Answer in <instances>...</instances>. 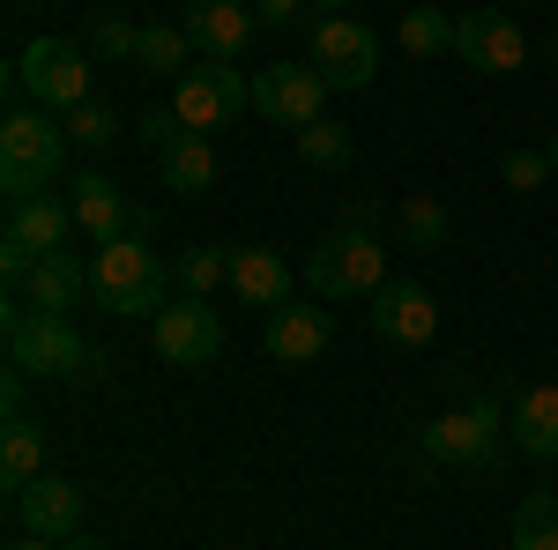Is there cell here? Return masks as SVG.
Instances as JSON below:
<instances>
[{"label":"cell","instance_id":"cell-1","mask_svg":"<svg viewBox=\"0 0 558 550\" xmlns=\"http://www.w3.org/2000/svg\"><path fill=\"white\" fill-rule=\"evenodd\" d=\"M8 365L31 380H75V387H97L112 372V357H97L68 313H15V305H8Z\"/></svg>","mask_w":558,"mask_h":550},{"label":"cell","instance_id":"cell-2","mask_svg":"<svg viewBox=\"0 0 558 550\" xmlns=\"http://www.w3.org/2000/svg\"><path fill=\"white\" fill-rule=\"evenodd\" d=\"M165 283H179V276L157 260V246H149L142 231H128V239H112V246L89 254V297H97L105 313H120V320H157V313L172 305Z\"/></svg>","mask_w":558,"mask_h":550},{"label":"cell","instance_id":"cell-3","mask_svg":"<svg viewBox=\"0 0 558 550\" xmlns=\"http://www.w3.org/2000/svg\"><path fill=\"white\" fill-rule=\"evenodd\" d=\"M68 120L60 112H45V105H8V120H0V186H8V201H31L45 194L60 171H68Z\"/></svg>","mask_w":558,"mask_h":550},{"label":"cell","instance_id":"cell-4","mask_svg":"<svg viewBox=\"0 0 558 550\" xmlns=\"http://www.w3.org/2000/svg\"><path fill=\"white\" fill-rule=\"evenodd\" d=\"M373 216L380 209H350L343 231H328L313 254H305V283L328 297H373L387 283V246H380V231H373Z\"/></svg>","mask_w":558,"mask_h":550},{"label":"cell","instance_id":"cell-5","mask_svg":"<svg viewBox=\"0 0 558 550\" xmlns=\"http://www.w3.org/2000/svg\"><path fill=\"white\" fill-rule=\"evenodd\" d=\"M8 83L15 89H31L45 112H75V105H89L97 97V75H89V52L75 38H31L23 45V60L8 68Z\"/></svg>","mask_w":558,"mask_h":550},{"label":"cell","instance_id":"cell-6","mask_svg":"<svg viewBox=\"0 0 558 550\" xmlns=\"http://www.w3.org/2000/svg\"><path fill=\"white\" fill-rule=\"evenodd\" d=\"M172 112L194 134H216V127H231L239 112H254V83H246L231 60H194L172 83Z\"/></svg>","mask_w":558,"mask_h":550},{"label":"cell","instance_id":"cell-7","mask_svg":"<svg viewBox=\"0 0 558 550\" xmlns=\"http://www.w3.org/2000/svg\"><path fill=\"white\" fill-rule=\"evenodd\" d=\"M328 97H336V89H328V75H320L313 60H276V68H260V75H254V120L299 134V127L320 120Z\"/></svg>","mask_w":558,"mask_h":550},{"label":"cell","instance_id":"cell-8","mask_svg":"<svg viewBox=\"0 0 558 550\" xmlns=\"http://www.w3.org/2000/svg\"><path fill=\"white\" fill-rule=\"evenodd\" d=\"M499 424H507V410L484 394V402H462V410H447V417H432L425 431H417V454L439 468H462V462H492L499 454Z\"/></svg>","mask_w":558,"mask_h":550},{"label":"cell","instance_id":"cell-9","mask_svg":"<svg viewBox=\"0 0 558 550\" xmlns=\"http://www.w3.org/2000/svg\"><path fill=\"white\" fill-rule=\"evenodd\" d=\"M305 60L328 75V89H365L380 75V38L357 15H320L313 38H305Z\"/></svg>","mask_w":558,"mask_h":550},{"label":"cell","instance_id":"cell-10","mask_svg":"<svg viewBox=\"0 0 558 550\" xmlns=\"http://www.w3.org/2000/svg\"><path fill=\"white\" fill-rule=\"evenodd\" d=\"M149 342H157V357H165V365L202 372L216 350H223V320H216L209 297H172V305L149 320Z\"/></svg>","mask_w":558,"mask_h":550},{"label":"cell","instance_id":"cell-11","mask_svg":"<svg viewBox=\"0 0 558 550\" xmlns=\"http://www.w3.org/2000/svg\"><path fill=\"white\" fill-rule=\"evenodd\" d=\"M365 313H373V335L387 350H425L439 335V305H432L425 283H410V276H387L380 291L365 297Z\"/></svg>","mask_w":558,"mask_h":550},{"label":"cell","instance_id":"cell-12","mask_svg":"<svg viewBox=\"0 0 558 550\" xmlns=\"http://www.w3.org/2000/svg\"><path fill=\"white\" fill-rule=\"evenodd\" d=\"M454 52H462V68H476V75H514V68H529V38H521L514 15H499V8L454 15Z\"/></svg>","mask_w":558,"mask_h":550},{"label":"cell","instance_id":"cell-13","mask_svg":"<svg viewBox=\"0 0 558 550\" xmlns=\"http://www.w3.org/2000/svg\"><path fill=\"white\" fill-rule=\"evenodd\" d=\"M8 506H15V528L38 536V543H68V536H83V491H75L68 476H52V468H45L31 491H15Z\"/></svg>","mask_w":558,"mask_h":550},{"label":"cell","instance_id":"cell-14","mask_svg":"<svg viewBox=\"0 0 558 550\" xmlns=\"http://www.w3.org/2000/svg\"><path fill=\"white\" fill-rule=\"evenodd\" d=\"M328 335H336L328 305H276L268 328H260V350H268L276 365H313V357L328 350Z\"/></svg>","mask_w":558,"mask_h":550},{"label":"cell","instance_id":"cell-15","mask_svg":"<svg viewBox=\"0 0 558 550\" xmlns=\"http://www.w3.org/2000/svg\"><path fill=\"white\" fill-rule=\"evenodd\" d=\"M179 23H186V38L202 45L209 60H239V52L254 45V30H260L246 0H186V15H179Z\"/></svg>","mask_w":558,"mask_h":550},{"label":"cell","instance_id":"cell-16","mask_svg":"<svg viewBox=\"0 0 558 550\" xmlns=\"http://www.w3.org/2000/svg\"><path fill=\"white\" fill-rule=\"evenodd\" d=\"M68 209H75V223H83L97 246H112V239L134 231V201L105 179V171H75V201H68Z\"/></svg>","mask_w":558,"mask_h":550},{"label":"cell","instance_id":"cell-17","mask_svg":"<svg viewBox=\"0 0 558 550\" xmlns=\"http://www.w3.org/2000/svg\"><path fill=\"white\" fill-rule=\"evenodd\" d=\"M291 268H283V254L276 246H239L231 254V291L246 297V305H260V313H276V305H291Z\"/></svg>","mask_w":558,"mask_h":550},{"label":"cell","instance_id":"cell-18","mask_svg":"<svg viewBox=\"0 0 558 550\" xmlns=\"http://www.w3.org/2000/svg\"><path fill=\"white\" fill-rule=\"evenodd\" d=\"M23 297H31V313H75L89 297V260L75 254H45L31 276H23Z\"/></svg>","mask_w":558,"mask_h":550},{"label":"cell","instance_id":"cell-19","mask_svg":"<svg viewBox=\"0 0 558 550\" xmlns=\"http://www.w3.org/2000/svg\"><path fill=\"white\" fill-rule=\"evenodd\" d=\"M68 231H83V223H75V209H60L52 194H31V201L8 209V239H23L38 260L45 254H68Z\"/></svg>","mask_w":558,"mask_h":550},{"label":"cell","instance_id":"cell-20","mask_svg":"<svg viewBox=\"0 0 558 550\" xmlns=\"http://www.w3.org/2000/svg\"><path fill=\"white\" fill-rule=\"evenodd\" d=\"M507 424H514V447L529 462H558V387H529L507 410Z\"/></svg>","mask_w":558,"mask_h":550},{"label":"cell","instance_id":"cell-21","mask_svg":"<svg viewBox=\"0 0 558 550\" xmlns=\"http://www.w3.org/2000/svg\"><path fill=\"white\" fill-rule=\"evenodd\" d=\"M157 164H165V186H172V194H209L216 186V142L209 134H179Z\"/></svg>","mask_w":558,"mask_h":550},{"label":"cell","instance_id":"cell-22","mask_svg":"<svg viewBox=\"0 0 558 550\" xmlns=\"http://www.w3.org/2000/svg\"><path fill=\"white\" fill-rule=\"evenodd\" d=\"M38 476H45V431L23 417V424H8V439H0V484H8V499H15V491H31Z\"/></svg>","mask_w":558,"mask_h":550},{"label":"cell","instance_id":"cell-23","mask_svg":"<svg viewBox=\"0 0 558 550\" xmlns=\"http://www.w3.org/2000/svg\"><path fill=\"white\" fill-rule=\"evenodd\" d=\"M186 23H149V30H142V45H134V68H142V75H186V68H194V60H186Z\"/></svg>","mask_w":558,"mask_h":550},{"label":"cell","instance_id":"cell-24","mask_svg":"<svg viewBox=\"0 0 558 550\" xmlns=\"http://www.w3.org/2000/svg\"><path fill=\"white\" fill-rule=\"evenodd\" d=\"M514 550H558V491H529L514 506Z\"/></svg>","mask_w":558,"mask_h":550},{"label":"cell","instance_id":"cell-25","mask_svg":"<svg viewBox=\"0 0 558 550\" xmlns=\"http://www.w3.org/2000/svg\"><path fill=\"white\" fill-rule=\"evenodd\" d=\"M402 52H417V60L454 52V15H439V8H410V15H402Z\"/></svg>","mask_w":558,"mask_h":550},{"label":"cell","instance_id":"cell-26","mask_svg":"<svg viewBox=\"0 0 558 550\" xmlns=\"http://www.w3.org/2000/svg\"><path fill=\"white\" fill-rule=\"evenodd\" d=\"M299 157L313 171H343L350 164V127H336V120H313V127H299Z\"/></svg>","mask_w":558,"mask_h":550},{"label":"cell","instance_id":"cell-27","mask_svg":"<svg viewBox=\"0 0 558 550\" xmlns=\"http://www.w3.org/2000/svg\"><path fill=\"white\" fill-rule=\"evenodd\" d=\"M395 231H402V246L432 254V246L447 239V209H439V201H402V209H395Z\"/></svg>","mask_w":558,"mask_h":550},{"label":"cell","instance_id":"cell-28","mask_svg":"<svg viewBox=\"0 0 558 550\" xmlns=\"http://www.w3.org/2000/svg\"><path fill=\"white\" fill-rule=\"evenodd\" d=\"M112 134H120V112H112L105 97H89V105L68 112V142H75V149H105Z\"/></svg>","mask_w":558,"mask_h":550},{"label":"cell","instance_id":"cell-29","mask_svg":"<svg viewBox=\"0 0 558 550\" xmlns=\"http://www.w3.org/2000/svg\"><path fill=\"white\" fill-rule=\"evenodd\" d=\"M179 276V291L186 297H202V291H216V283H231V254H216V246H194V254L172 268Z\"/></svg>","mask_w":558,"mask_h":550},{"label":"cell","instance_id":"cell-30","mask_svg":"<svg viewBox=\"0 0 558 550\" xmlns=\"http://www.w3.org/2000/svg\"><path fill=\"white\" fill-rule=\"evenodd\" d=\"M134 45H142V30L120 23V15H97L89 23V52H105V60H134Z\"/></svg>","mask_w":558,"mask_h":550},{"label":"cell","instance_id":"cell-31","mask_svg":"<svg viewBox=\"0 0 558 550\" xmlns=\"http://www.w3.org/2000/svg\"><path fill=\"white\" fill-rule=\"evenodd\" d=\"M179 134H194V127H186V120H179V112H172V97H165V105H149V112H142V142H149V149H157V157H165V149H172Z\"/></svg>","mask_w":558,"mask_h":550},{"label":"cell","instance_id":"cell-32","mask_svg":"<svg viewBox=\"0 0 558 550\" xmlns=\"http://www.w3.org/2000/svg\"><path fill=\"white\" fill-rule=\"evenodd\" d=\"M499 179H507L514 194H529V186H544V179H551V157H544V149H514V157L499 164Z\"/></svg>","mask_w":558,"mask_h":550},{"label":"cell","instance_id":"cell-33","mask_svg":"<svg viewBox=\"0 0 558 550\" xmlns=\"http://www.w3.org/2000/svg\"><path fill=\"white\" fill-rule=\"evenodd\" d=\"M254 8L260 30H283V23H299V8H313V0H246Z\"/></svg>","mask_w":558,"mask_h":550},{"label":"cell","instance_id":"cell-34","mask_svg":"<svg viewBox=\"0 0 558 550\" xmlns=\"http://www.w3.org/2000/svg\"><path fill=\"white\" fill-rule=\"evenodd\" d=\"M23 380H31V372H15V365H8V380H0V410H8V424H23V402H31Z\"/></svg>","mask_w":558,"mask_h":550},{"label":"cell","instance_id":"cell-35","mask_svg":"<svg viewBox=\"0 0 558 550\" xmlns=\"http://www.w3.org/2000/svg\"><path fill=\"white\" fill-rule=\"evenodd\" d=\"M60 550H105V543H97V536H68Z\"/></svg>","mask_w":558,"mask_h":550},{"label":"cell","instance_id":"cell-36","mask_svg":"<svg viewBox=\"0 0 558 550\" xmlns=\"http://www.w3.org/2000/svg\"><path fill=\"white\" fill-rule=\"evenodd\" d=\"M313 8H320V15H350V0H313Z\"/></svg>","mask_w":558,"mask_h":550},{"label":"cell","instance_id":"cell-37","mask_svg":"<svg viewBox=\"0 0 558 550\" xmlns=\"http://www.w3.org/2000/svg\"><path fill=\"white\" fill-rule=\"evenodd\" d=\"M8 550H60V543H38V536H23V543H8Z\"/></svg>","mask_w":558,"mask_h":550},{"label":"cell","instance_id":"cell-38","mask_svg":"<svg viewBox=\"0 0 558 550\" xmlns=\"http://www.w3.org/2000/svg\"><path fill=\"white\" fill-rule=\"evenodd\" d=\"M544 157H551V179H558V134H551V142H544Z\"/></svg>","mask_w":558,"mask_h":550}]
</instances>
